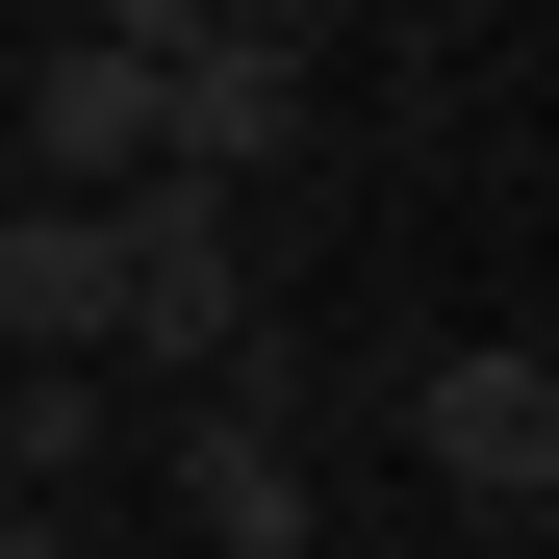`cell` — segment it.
Instances as JSON below:
<instances>
[{"instance_id": "obj_5", "label": "cell", "mask_w": 559, "mask_h": 559, "mask_svg": "<svg viewBox=\"0 0 559 559\" xmlns=\"http://www.w3.org/2000/svg\"><path fill=\"white\" fill-rule=\"evenodd\" d=\"M76 484H128L103 457V356H26L0 382V509H76Z\"/></svg>"}, {"instance_id": "obj_3", "label": "cell", "mask_w": 559, "mask_h": 559, "mask_svg": "<svg viewBox=\"0 0 559 559\" xmlns=\"http://www.w3.org/2000/svg\"><path fill=\"white\" fill-rule=\"evenodd\" d=\"M128 484H178V534H204V559H306V432L229 407V382H178V432L128 457Z\"/></svg>"}, {"instance_id": "obj_2", "label": "cell", "mask_w": 559, "mask_h": 559, "mask_svg": "<svg viewBox=\"0 0 559 559\" xmlns=\"http://www.w3.org/2000/svg\"><path fill=\"white\" fill-rule=\"evenodd\" d=\"M128 178H153V0H128V26H51V51H26V204H76V229H103Z\"/></svg>"}, {"instance_id": "obj_4", "label": "cell", "mask_w": 559, "mask_h": 559, "mask_svg": "<svg viewBox=\"0 0 559 559\" xmlns=\"http://www.w3.org/2000/svg\"><path fill=\"white\" fill-rule=\"evenodd\" d=\"M26 356H103V229L76 204H0V382Z\"/></svg>"}, {"instance_id": "obj_7", "label": "cell", "mask_w": 559, "mask_h": 559, "mask_svg": "<svg viewBox=\"0 0 559 559\" xmlns=\"http://www.w3.org/2000/svg\"><path fill=\"white\" fill-rule=\"evenodd\" d=\"M103 559H128V534H103Z\"/></svg>"}, {"instance_id": "obj_6", "label": "cell", "mask_w": 559, "mask_h": 559, "mask_svg": "<svg viewBox=\"0 0 559 559\" xmlns=\"http://www.w3.org/2000/svg\"><path fill=\"white\" fill-rule=\"evenodd\" d=\"M0 559H103V509H0Z\"/></svg>"}, {"instance_id": "obj_1", "label": "cell", "mask_w": 559, "mask_h": 559, "mask_svg": "<svg viewBox=\"0 0 559 559\" xmlns=\"http://www.w3.org/2000/svg\"><path fill=\"white\" fill-rule=\"evenodd\" d=\"M407 457H432V509L534 534V509H559V356H534V331H457L432 382H407Z\"/></svg>"}]
</instances>
